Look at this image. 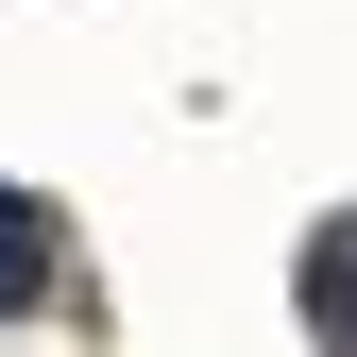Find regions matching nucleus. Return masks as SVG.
Segmentation results:
<instances>
[{
    "instance_id": "nucleus-2",
    "label": "nucleus",
    "mask_w": 357,
    "mask_h": 357,
    "mask_svg": "<svg viewBox=\"0 0 357 357\" xmlns=\"http://www.w3.org/2000/svg\"><path fill=\"white\" fill-rule=\"evenodd\" d=\"M34 289H52V221H34L17 188H0V324H17V306H34Z\"/></svg>"
},
{
    "instance_id": "nucleus-1",
    "label": "nucleus",
    "mask_w": 357,
    "mask_h": 357,
    "mask_svg": "<svg viewBox=\"0 0 357 357\" xmlns=\"http://www.w3.org/2000/svg\"><path fill=\"white\" fill-rule=\"evenodd\" d=\"M306 324L357 340V221H324V238H306Z\"/></svg>"
}]
</instances>
